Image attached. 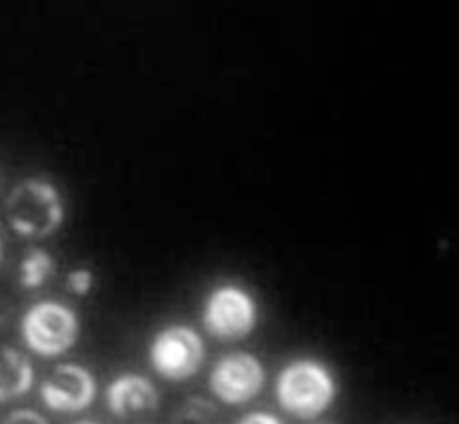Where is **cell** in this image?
<instances>
[{"instance_id": "cell-1", "label": "cell", "mask_w": 459, "mask_h": 424, "mask_svg": "<svg viewBox=\"0 0 459 424\" xmlns=\"http://www.w3.org/2000/svg\"><path fill=\"white\" fill-rule=\"evenodd\" d=\"M4 213L10 228L26 239H45L61 228L65 203L59 189L43 178L21 180L6 197Z\"/></svg>"}, {"instance_id": "cell-2", "label": "cell", "mask_w": 459, "mask_h": 424, "mask_svg": "<svg viewBox=\"0 0 459 424\" xmlns=\"http://www.w3.org/2000/svg\"><path fill=\"white\" fill-rule=\"evenodd\" d=\"M274 394L287 413L311 420L325 413L334 402L336 382L322 362L298 359L280 371Z\"/></svg>"}, {"instance_id": "cell-3", "label": "cell", "mask_w": 459, "mask_h": 424, "mask_svg": "<svg viewBox=\"0 0 459 424\" xmlns=\"http://www.w3.org/2000/svg\"><path fill=\"white\" fill-rule=\"evenodd\" d=\"M82 333L80 316L74 308L56 299L33 303L21 318V338L30 351L45 359H56L78 343Z\"/></svg>"}, {"instance_id": "cell-4", "label": "cell", "mask_w": 459, "mask_h": 424, "mask_svg": "<svg viewBox=\"0 0 459 424\" xmlns=\"http://www.w3.org/2000/svg\"><path fill=\"white\" fill-rule=\"evenodd\" d=\"M206 350L201 334L187 325H168L151 342V366L166 380L180 382L195 376L204 364Z\"/></svg>"}, {"instance_id": "cell-5", "label": "cell", "mask_w": 459, "mask_h": 424, "mask_svg": "<svg viewBox=\"0 0 459 424\" xmlns=\"http://www.w3.org/2000/svg\"><path fill=\"white\" fill-rule=\"evenodd\" d=\"M259 320L257 303L250 292L238 285L217 287L206 299L203 324L206 331L221 340L248 336Z\"/></svg>"}, {"instance_id": "cell-6", "label": "cell", "mask_w": 459, "mask_h": 424, "mask_svg": "<svg viewBox=\"0 0 459 424\" xmlns=\"http://www.w3.org/2000/svg\"><path fill=\"white\" fill-rule=\"evenodd\" d=\"M261 360L247 351L222 357L210 373V390L224 404L241 406L255 399L264 385Z\"/></svg>"}, {"instance_id": "cell-7", "label": "cell", "mask_w": 459, "mask_h": 424, "mask_svg": "<svg viewBox=\"0 0 459 424\" xmlns=\"http://www.w3.org/2000/svg\"><path fill=\"white\" fill-rule=\"evenodd\" d=\"M98 382L92 371L82 364L65 362L52 369L41 382L39 397L56 413H80L92 406Z\"/></svg>"}, {"instance_id": "cell-8", "label": "cell", "mask_w": 459, "mask_h": 424, "mask_svg": "<svg viewBox=\"0 0 459 424\" xmlns=\"http://www.w3.org/2000/svg\"><path fill=\"white\" fill-rule=\"evenodd\" d=\"M105 399L110 413L120 419L152 411L160 402L155 384L138 373H124L114 378L107 385Z\"/></svg>"}, {"instance_id": "cell-9", "label": "cell", "mask_w": 459, "mask_h": 424, "mask_svg": "<svg viewBox=\"0 0 459 424\" xmlns=\"http://www.w3.org/2000/svg\"><path fill=\"white\" fill-rule=\"evenodd\" d=\"M35 384L31 360L15 347H0V402H12L30 394Z\"/></svg>"}, {"instance_id": "cell-10", "label": "cell", "mask_w": 459, "mask_h": 424, "mask_svg": "<svg viewBox=\"0 0 459 424\" xmlns=\"http://www.w3.org/2000/svg\"><path fill=\"white\" fill-rule=\"evenodd\" d=\"M56 270L57 263L48 250L31 248L19 264V283L26 290L41 289L56 274Z\"/></svg>"}, {"instance_id": "cell-11", "label": "cell", "mask_w": 459, "mask_h": 424, "mask_svg": "<svg viewBox=\"0 0 459 424\" xmlns=\"http://www.w3.org/2000/svg\"><path fill=\"white\" fill-rule=\"evenodd\" d=\"M171 424H221V415L212 402L194 397L177 410Z\"/></svg>"}, {"instance_id": "cell-12", "label": "cell", "mask_w": 459, "mask_h": 424, "mask_svg": "<svg viewBox=\"0 0 459 424\" xmlns=\"http://www.w3.org/2000/svg\"><path fill=\"white\" fill-rule=\"evenodd\" d=\"M94 287V274L91 268H74L66 276V289L74 296H89Z\"/></svg>"}, {"instance_id": "cell-13", "label": "cell", "mask_w": 459, "mask_h": 424, "mask_svg": "<svg viewBox=\"0 0 459 424\" xmlns=\"http://www.w3.org/2000/svg\"><path fill=\"white\" fill-rule=\"evenodd\" d=\"M3 424H50V420L33 408H17L4 417Z\"/></svg>"}, {"instance_id": "cell-14", "label": "cell", "mask_w": 459, "mask_h": 424, "mask_svg": "<svg viewBox=\"0 0 459 424\" xmlns=\"http://www.w3.org/2000/svg\"><path fill=\"white\" fill-rule=\"evenodd\" d=\"M236 424H285V422L271 411H252L241 417Z\"/></svg>"}, {"instance_id": "cell-15", "label": "cell", "mask_w": 459, "mask_h": 424, "mask_svg": "<svg viewBox=\"0 0 459 424\" xmlns=\"http://www.w3.org/2000/svg\"><path fill=\"white\" fill-rule=\"evenodd\" d=\"M10 313H12V303L8 301V298H4L3 294H0V327L6 324Z\"/></svg>"}, {"instance_id": "cell-16", "label": "cell", "mask_w": 459, "mask_h": 424, "mask_svg": "<svg viewBox=\"0 0 459 424\" xmlns=\"http://www.w3.org/2000/svg\"><path fill=\"white\" fill-rule=\"evenodd\" d=\"M3 255H4V245H3V238H0V263H3Z\"/></svg>"}, {"instance_id": "cell-17", "label": "cell", "mask_w": 459, "mask_h": 424, "mask_svg": "<svg viewBox=\"0 0 459 424\" xmlns=\"http://www.w3.org/2000/svg\"><path fill=\"white\" fill-rule=\"evenodd\" d=\"M75 424H100V422H94V420H80V422H75Z\"/></svg>"}]
</instances>
